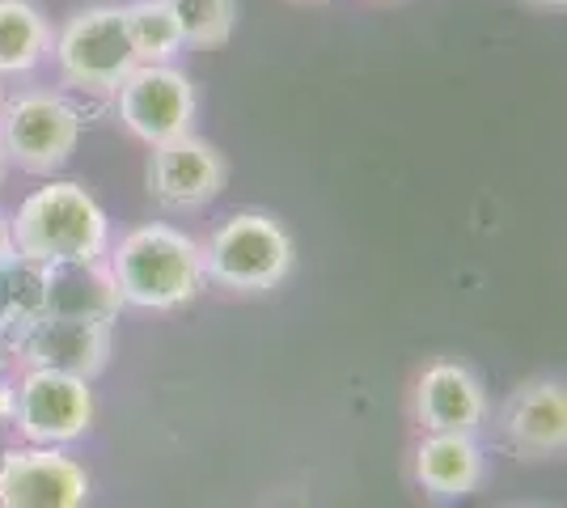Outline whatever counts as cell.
<instances>
[{"instance_id":"cell-1","label":"cell","mask_w":567,"mask_h":508,"mask_svg":"<svg viewBox=\"0 0 567 508\" xmlns=\"http://www.w3.org/2000/svg\"><path fill=\"white\" fill-rule=\"evenodd\" d=\"M9 238L13 250L34 263H85L102 259L111 225L85 187L48 183L22 199L18 217L9 220Z\"/></svg>"},{"instance_id":"cell-2","label":"cell","mask_w":567,"mask_h":508,"mask_svg":"<svg viewBox=\"0 0 567 508\" xmlns=\"http://www.w3.org/2000/svg\"><path fill=\"white\" fill-rule=\"evenodd\" d=\"M111 276L123 305L174 310L204 284V250L174 225H141L115 246Z\"/></svg>"},{"instance_id":"cell-3","label":"cell","mask_w":567,"mask_h":508,"mask_svg":"<svg viewBox=\"0 0 567 508\" xmlns=\"http://www.w3.org/2000/svg\"><path fill=\"white\" fill-rule=\"evenodd\" d=\"M288 267H292V238L259 212L229 217L204 250V271L216 284L237 292L276 289L288 276Z\"/></svg>"},{"instance_id":"cell-4","label":"cell","mask_w":567,"mask_h":508,"mask_svg":"<svg viewBox=\"0 0 567 508\" xmlns=\"http://www.w3.org/2000/svg\"><path fill=\"white\" fill-rule=\"evenodd\" d=\"M55 64L76 90H115L136 69V51L123 25V9L97 4L76 13L55 39Z\"/></svg>"},{"instance_id":"cell-5","label":"cell","mask_w":567,"mask_h":508,"mask_svg":"<svg viewBox=\"0 0 567 508\" xmlns=\"http://www.w3.org/2000/svg\"><path fill=\"white\" fill-rule=\"evenodd\" d=\"M81 141V115L55 94H22L4 106L0 120V148L22 169L51 174L72 157Z\"/></svg>"},{"instance_id":"cell-6","label":"cell","mask_w":567,"mask_h":508,"mask_svg":"<svg viewBox=\"0 0 567 508\" xmlns=\"http://www.w3.org/2000/svg\"><path fill=\"white\" fill-rule=\"evenodd\" d=\"M118 120L144 145H162L190 132L195 120V90L178 69L169 64H136L115 85Z\"/></svg>"},{"instance_id":"cell-7","label":"cell","mask_w":567,"mask_h":508,"mask_svg":"<svg viewBox=\"0 0 567 508\" xmlns=\"http://www.w3.org/2000/svg\"><path fill=\"white\" fill-rule=\"evenodd\" d=\"M13 419L34 445L76 440L94 419L90 382L72 373H55V369H30L13 394Z\"/></svg>"},{"instance_id":"cell-8","label":"cell","mask_w":567,"mask_h":508,"mask_svg":"<svg viewBox=\"0 0 567 508\" xmlns=\"http://www.w3.org/2000/svg\"><path fill=\"white\" fill-rule=\"evenodd\" d=\"M85 470L60 449H9L0 458V508H81Z\"/></svg>"},{"instance_id":"cell-9","label":"cell","mask_w":567,"mask_h":508,"mask_svg":"<svg viewBox=\"0 0 567 508\" xmlns=\"http://www.w3.org/2000/svg\"><path fill=\"white\" fill-rule=\"evenodd\" d=\"M18 348L30 369H55L90 382L111 356V322L43 314L18 331Z\"/></svg>"},{"instance_id":"cell-10","label":"cell","mask_w":567,"mask_h":508,"mask_svg":"<svg viewBox=\"0 0 567 508\" xmlns=\"http://www.w3.org/2000/svg\"><path fill=\"white\" fill-rule=\"evenodd\" d=\"M153 195L166 208H199L208 204L225 183V162L208 141H195L190 132L153 145V169H148Z\"/></svg>"},{"instance_id":"cell-11","label":"cell","mask_w":567,"mask_h":508,"mask_svg":"<svg viewBox=\"0 0 567 508\" xmlns=\"http://www.w3.org/2000/svg\"><path fill=\"white\" fill-rule=\"evenodd\" d=\"M43 314L51 318H85V322H111L123 305L115 276L97 259L85 263H43Z\"/></svg>"},{"instance_id":"cell-12","label":"cell","mask_w":567,"mask_h":508,"mask_svg":"<svg viewBox=\"0 0 567 508\" xmlns=\"http://www.w3.org/2000/svg\"><path fill=\"white\" fill-rule=\"evenodd\" d=\"M508 436L520 454L529 458H546V454H559L567 445V398L559 382H538V386H525L508 403Z\"/></svg>"},{"instance_id":"cell-13","label":"cell","mask_w":567,"mask_h":508,"mask_svg":"<svg viewBox=\"0 0 567 508\" xmlns=\"http://www.w3.org/2000/svg\"><path fill=\"white\" fill-rule=\"evenodd\" d=\"M420 415L432 433H466L483 424V386L462 364H432L420 377Z\"/></svg>"},{"instance_id":"cell-14","label":"cell","mask_w":567,"mask_h":508,"mask_svg":"<svg viewBox=\"0 0 567 508\" xmlns=\"http://www.w3.org/2000/svg\"><path fill=\"white\" fill-rule=\"evenodd\" d=\"M415 475L436 496H466L483 475L478 445L466 433H432L415 454Z\"/></svg>"},{"instance_id":"cell-15","label":"cell","mask_w":567,"mask_h":508,"mask_svg":"<svg viewBox=\"0 0 567 508\" xmlns=\"http://www.w3.org/2000/svg\"><path fill=\"white\" fill-rule=\"evenodd\" d=\"M51 51V30L30 0H0V73H30Z\"/></svg>"},{"instance_id":"cell-16","label":"cell","mask_w":567,"mask_h":508,"mask_svg":"<svg viewBox=\"0 0 567 508\" xmlns=\"http://www.w3.org/2000/svg\"><path fill=\"white\" fill-rule=\"evenodd\" d=\"M123 25H127V39L136 51V64H169L183 43V30L174 22L166 0H136L123 9Z\"/></svg>"},{"instance_id":"cell-17","label":"cell","mask_w":567,"mask_h":508,"mask_svg":"<svg viewBox=\"0 0 567 508\" xmlns=\"http://www.w3.org/2000/svg\"><path fill=\"white\" fill-rule=\"evenodd\" d=\"M43 271L48 267L18 250L0 259V331H22L25 322L43 318Z\"/></svg>"},{"instance_id":"cell-18","label":"cell","mask_w":567,"mask_h":508,"mask_svg":"<svg viewBox=\"0 0 567 508\" xmlns=\"http://www.w3.org/2000/svg\"><path fill=\"white\" fill-rule=\"evenodd\" d=\"M166 4L183 30V43L213 48L225 43L234 30V0H166Z\"/></svg>"},{"instance_id":"cell-19","label":"cell","mask_w":567,"mask_h":508,"mask_svg":"<svg viewBox=\"0 0 567 508\" xmlns=\"http://www.w3.org/2000/svg\"><path fill=\"white\" fill-rule=\"evenodd\" d=\"M4 255H13V238H9V220L0 217V259Z\"/></svg>"},{"instance_id":"cell-20","label":"cell","mask_w":567,"mask_h":508,"mask_svg":"<svg viewBox=\"0 0 567 508\" xmlns=\"http://www.w3.org/2000/svg\"><path fill=\"white\" fill-rule=\"evenodd\" d=\"M0 415H13V394L0 386Z\"/></svg>"},{"instance_id":"cell-21","label":"cell","mask_w":567,"mask_h":508,"mask_svg":"<svg viewBox=\"0 0 567 508\" xmlns=\"http://www.w3.org/2000/svg\"><path fill=\"white\" fill-rule=\"evenodd\" d=\"M538 4H564V0H538Z\"/></svg>"},{"instance_id":"cell-22","label":"cell","mask_w":567,"mask_h":508,"mask_svg":"<svg viewBox=\"0 0 567 508\" xmlns=\"http://www.w3.org/2000/svg\"><path fill=\"white\" fill-rule=\"evenodd\" d=\"M0 157H4V148H0Z\"/></svg>"}]
</instances>
